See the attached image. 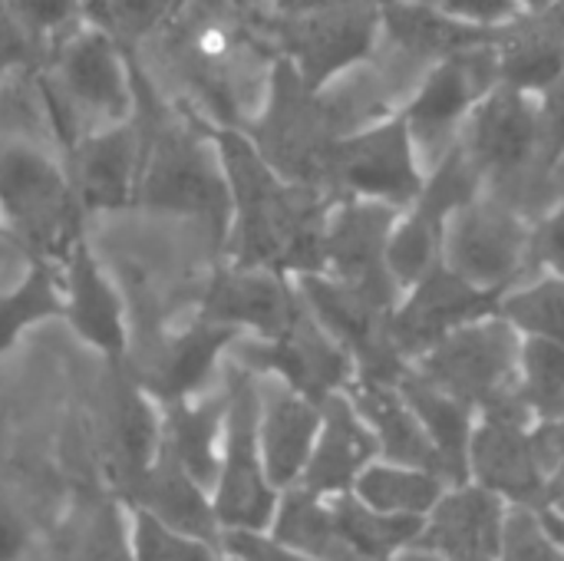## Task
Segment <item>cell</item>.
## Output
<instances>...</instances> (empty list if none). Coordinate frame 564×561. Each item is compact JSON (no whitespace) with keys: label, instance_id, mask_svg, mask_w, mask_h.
I'll use <instances>...</instances> for the list:
<instances>
[{"label":"cell","instance_id":"obj_6","mask_svg":"<svg viewBox=\"0 0 564 561\" xmlns=\"http://www.w3.org/2000/svg\"><path fill=\"white\" fill-rule=\"evenodd\" d=\"M228 417L218 476L212 486L215 516L221 532H268L281 503V493L271 486L261 443H258V407L261 390L258 377L245 367H231L225 377Z\"/></svg>","mask_w":564,"mask_h":561},{"label":"cell","instance_id":"obj_11","mask_svg":"<svg viewBox=\"0 0 564 561\" xmlns=\"http://www.w3.org/2000/svg\"><path fill=\"white\" fill-rule=\"evenodd\" d=\"M502 33V30H499ZM499 86V53L496 40L469 46L440 66H433L423 83L397 109L420 152L436 149V162L459 142L463 126L473 109Z\"/></svg>","mask_w":564,"mask_h":561},{"label":"cell","instance_id":"obj_36","mask_svg":"<svg viewBox=\"0 0 564 561\" xmlns=\"http://www.w3.org/2000/svg\"><path fill=\"white\" fill-rule=\"evenodd\" d=\"M496 314L509 321L522 341L564 344V278L542 274L532 284L506 291Z\"/></svg>","mask_w":564,"mask_h":561},{"label":"cell","instance_id":"obj_47","mask_svg":"<svg viewBox=\"0 0 564 561\" xmlns=\"http://www.w3.org/2000/svg\"><path fill=\"white\" fill-rule=\"evenodd\" d=\"M516 3H519L522 17H545V13H552L562 0H516Z\"/></svg>","mask_w":564,"mask_h":561},{"label":"cell","instance_id":"obj_23","mask_svg":"<svg viewBox=\"0 0 564 561\" xmlns=\"http://www.w3.org/2000/svg\"><path fill=\"white\" fill-rule=\"evenodd\" d=\"M261 390V407H258V443L264 456L268 479L278 493H288L301 483L311 453L321 436L324 423V407L274 384L271 390Z\"/></svg>","mask_w":564,"mask_h":561},{"label":"cell","instance_id":"obj_19","mask_svg":"<svg viewBox=\"0 0 564 561\" xmlns=\"http://www.w3.org/2000/svg\"><path fill=\"white\" fill-rule=\"evenodd\" d=\"M509 506L476 483L449 486L423 519L416 546L446 561H499Z\"/></svg>","mask_w":564,"mask_h":561},{"label":"cell","instance_id":"obj_49","mask_svg":"<svg viewBox=\"0 0 564 561\" xmlns=\"http://www.w3.org/2000/svg\"><path fill=\"white\" fill-rule=\"evenodd\" d=\"M542 522H545V529H549V532H552V536H555V539H558V542L564 546V519L562 516H555L552 509H545V513H542Z\"/></svg>","mask_w":564,"mask_h":561},{"label":"cell","instance_id":"obj_31","mask_svg":"<svg viewBox=\"0 0 564 561\" xmlns=\"http://www.w3.org/2000/svg\"><path fill=\"white\" fill-rule=\"evenodd\" d=\"M278 542L291 546L294 552L307 555L314 561H360L344 542L334 513H330V499H321L301 486L281 493L274 522L268 529Z\"/></svg>","mask_w":564,"mask_h":561},{"label":"cell","instance_id":"obj_39","mask_svg":"<svg viewBox=\"0 0 564 561\" xmlns=\"http://www.w3.org/2000/svg\"><path fill=\"white\" fill-rule=\"evenodd\" d=\"M178 0H86V13L109 33L132 40L162 23Z\"/></svg>","mask_w":564,"mask_h":561},{"label":"cell","instance_id":"obj_4","mask_svg":"<svg viewBox=\"0 0 564 561\" xmlns=\"http://www.w3.org/2000/svg\"><path fill=\"white\" fill-rule=\"evenodd\" d=\"M0 218L30 261L59 265L79 241V198L73 182L36 149L0 152Z\"/></svg>","mask_w":564,"mask_h":561},{"label":"cell","instance_id":"obj_20","mask_svg":"<svg viewBox=\"0 0 564 561\" xmlns=\"http://www.w3.org/2000/svg\"><path fill=\"white\" fill-rule=\"evenodd\" d=\"M59 271H63V321L69 324V331L106 360H122L129 347L126 304L83 238L59 261Z\"/></svg>","mask_w":564,"mask_h":561},{"label":"cell","instance_id":"obj_29","mask_svg":"<svg viewBox=\"0 0 564 561\" xmlns=\"http://www.w3.org/2000/svg\"><path fill=\"white\" fill-rule=\"evenodd\" d=\"M109 423L112 470L129 499L162 453V407L142 390L139 380H119L112 393Z\"/></svg>","mask_w":564,"mask_h":561},{"label":"cell","instance_id":"obj_13","mask_svg":"<svg viewBox=\"0 0 564 561\" xmlns=\"http://www.w3.org/2000/svg\"><path fill=\"white\" fill-rule=\"evenodd\" d=\"M469 483L489 489L509 509H549V470L535 420L525 410L479 413L469 443Z\"/></svg>","mask_w":564,"mask_h":561},{"label":"cell","instance_id":"obj_1","mask_svg":"<svg viewBox=\"0 0 564 561\" xmlns=\"http://www.w3.org/2000/svg\"><path fill=\"white\" fill-rule=\"evenodd\" d=\"M215 145L231 192V265L284 278L324 274V228L337 198L284 182L231 126L215 132Z\"/></svg>","mask_w":564,"mask_h":561},{"label":"cell","instance_id":"obj_8","mask_svg":"<svg viewBox=\"0 0 564 561\" xmlns=\"http://www.w3.org/2000/svg\"><path fill=\"white\" fill-rule=\"evenodd\" d=\"M426 185L420 149L400 112L347 132L334 155V198L380 202L406 212Z\"/></svg>","mask_w":564,"mask_h":561},{"label":"cell","instance_id":"obj_43","mask_svg":"<svg viewBox=\"0 0 564 561\" xmlns=\"http://www.w3.org/2000/svg\"><path fill=\"white\" fill-rule=\"evenodd\" d=\"M221 555L231 561H314L278 542L271 532H225Z\"/></svg>","mask_w":564,"mask_h":561},{"label":"cell","instance_id":"obj_53","mask_svg":"<svg viewBox=\"0 0 564 561\" xmlns=\"http://www.w3.org/2000/svg\"><path fill=\"white\" fill-rule=\"evenodd\" d=\"M0 258H3V245H0Z\"/></svg>","mask_w":564,"mask_h":561},{"label":"cell","instance_id":"obj_42","mask_svg":"<svg viewBox=\"0 0 564 561\" xmlns=\"http://www.w3.org/2000/svg\"><path fill=\"white\" fill-rule=\"evenodd\" d=\"M7 10L26 30V36L40 43L69 23L76 0H7Z\"/></svg>","mask_w":564,"mask_h":561},{"label":"cell","instance_id":"obj_14","mask_svg":"<svg viewBox=\"0 0 564 561\" xmlns=\"http://www.w3.org/2000/svg\"><path fill=\"white\" fill-rule=\"evenodd\" d=\"M400 215L403 212L380 202L337 198L324 228V274L387 311H393L403 294L387 268V245Z\"/></svg>","mask_w":564,"mask_h":561},{"label":"cell","instance_id":"obj_44","mask_svg":"<svg viewBox=\"0 0 564 561\" xmlns=\"http://www.w3.org/2000/svg\"><path fill=\"white\" fill-rule=\"evenodd\" d=\"M539 116L545 136V159L549 165H558L564 159V73L555 86L539 96Z\"/></svg>","mask_w":564,"mask_h":561},{"label":"cell","instance_id":"obj_3","mask_svg":"<svg viewBox=\"0 0 564 561\" xmlns=\"http://www.w3.org/2000/svg\"><path fill=\"white\" fill-rule=\"evenodd\" d=\"M344 126L324 93L304 86L288 60H278L271 76L268 106L248 136L261 159L291 185L317 188L334 198V155L344 139Z\"/></svg>","mask_w":564,"mask_h":561},{"label":"cell","instance_id":"obj_54","mask_svg":"<svg viewBox=\"0 0 564 561\" xmlns=\"http://www.w3.org/2000/svg\"><path fill=\"white\" fill-rule=\"evenodd\" d=\"M225 561H231V559H225Z\"/></svg>","mask_w":564,"mask_h":561},{"label":"cell","instance_id":"obj_12","mask_svg":"<svg viewBox=\"0 0 564 561\" xmlns=\"http://www.w3.org/2000/svg\"><path fill=\"white\" fill-rule=\"evenodd\" d=\"M294 284L307 311L354 360L357 367L354 384L397 387L410 374V364L400 357L390 337L393 311L373 304L370 298L357 294L354 288L340 284L330 274H304V278H294Z\"/></svg>","mask_w":564,"mask_h":561},{"label":"cell","instance_id":"obj_25","mask_svg":"<svg viewBox=\"0 0 564 561\" xmlns=\"http://www.w3.org/2000/svg\"><path fill=\"white\" fill-rule=\"evenodd\" d=\"M129 509L149 513L155 522L221 549V522L215 516L212 489L192 479L165 450L145 473V479L129 496Z\"/></svg>","mask_w":564,"mask_h":561},{"label":"cell","instance_id":"obj_46","mask_svg":"<svg viewBox=\"0 0 564 561\" xmlns=\"http://www.w3.org/2000/svg\"><path fill=\"white\" fill-rule=\"evenodd\" d=\"M26 549V522L0 503V561H17Z\"/></svg>","mask_w":564,"mask_h":561},{"label":"cell","instance_id":"obj_40","mask_svg":"<svg viewBox=\"0 0 564 561\" xmlns=\"http://www.w3.org/2000/svg\"><path fill=\"white\" fill-rule=\"evenodd\" d=\"M499 561H564V546L545 529L542 513L512 509Z\"/></svg>","mask_w":564,"mask_h":561},{"label":"cell","instance_id":"obj_26","mask_svg":"<svg viewBox=\"0 0 564 561\" xmlns=\"http://www.w3.org/2000/svg\"><path fill=\"white\" fill-rule=\"evenodd\" d=\"M354 400L357 413L377 436V450L383 463L410 466V470H426L446 479L440 453L433 450L430 436L423 433L420 420L406 407L403 393L397 387H380V384H354L347 390Z\"/></svg>","mask_w":564,"mask_h":561},{"label":"cell","instance_id":"obj_21","mask_svg":"<svg viewBox=\"0 0 564 561\" xmlns=\"http://www.w3.org/2000/svg\"><path fill=\"white\" fill-rule=\"evenodd\" d=\"M238 341H241L238 331L221 327V324L195 314L182 331H175L155 350V360L139 377V384L159 407L195 400L205 393V387H208L212 374L218 370L225 350L235 347Z\"/></svg>","mask_w":564,"mask_h":561},{"label":"cell","instance_id":"obj_35","mask_svg":"<svg viewBox=\"0 0 564 561\" xmlns=\"http://www.w3.org/2000/svg\"><path fill=\"white\" fill-rule=\"evenodd\" d=\"M43 321H63V271L53 261H30L26 274L0 294V357Z\"/></svg>","mask_w":564,"mask_h":561},{"label":"cell","instance_id":"obj_27","mask_svg":"<svg viewBox=\"0 0 564 561\" xmlns=\"http://www.w3.org/2000/svg\"><path fill=\"white\" fill-rule=\"evenodd\" d=\"M228 393L195 397L185 403L162 407V450L202 486H215L221 440H225Z\"/></svg>","mask_w":564,"mask_h":561},{"label":"cell","instance_id":"obj_33","mask_svg":"<svg viewBox=\"0 0 564 561\" xmlns=\"http://www.w3.org/2000/svg\"><path fill=\"white\" fill-rule=\"evenodd\" d=\"M496 53H499V83L512 86L529 96H542L549 86H555L564 73V36L555 30H522L496 36Z\"/></svg>","mask_w":564,"mask_h":561},{"label":"cell","instance_id":"obj_17","mask_svg":"<svg viewBox=\"0 0 564 561\" xmlns=\"http://www.w3.org/2000/svg\"><path fill=\"white\" fill-rule=\"evenodd\" d=\"M56 86L46 89V103L56 129L76 145V119L122 122L129 109V89L122 79L112 43L99 33L73 36L56 56Z\"/></svg>","mask_w":564,"mask_h":561},{"label":"cell","instance_id":"obj_45","mask_svg":"<svg viewBox=\"0 0 564 561\" xmlns=\"http://www.w3.org/2000/svg\"><path fill=\"white\" fill-rule=\"evenodd\" d=\"M532 255H539V261L549 265V274H562L564 278V198L562 205L539 225L535 241H532Z\"/></svg>","mask_w":564,"mask_h":561},{"label":"cell","instance_id":"obj_37","mask_svg":"<svg viewBox=\"0 0 564 561\" xmlns=\"http://www.w3.org/2000/svg\"><path fill=\"white\" fill-rule=\"evenodd\" d=\"M519 403L535 423L564 420V344L522 341Z\"/></svg>","mask_w":564,"mask_h":561},{"label":"cell","instance_id":"obj_15","mask_svg":"<svg viewBox=\"0 0 564 561\" xmlns=\"http://www.w3.org/2000/svg\"><path fill=\"white\" fill-rule=\"evenodd\" d=\"M459 145L486 182H509L535 165H549L539 99L499 83L473 109Z\"/></svg>","mask_w":564,"mask_h":561},{"label":"cell","instance_id":"obj_2","mask_svg":"<svg viewBox=\"0 0 564 561\" xmlns=\"http://www.w3.org/2000/svg\"><path fill=\"white\" fill-rule=\"evenodd\" d=\"M132 83L142 99V169L135 205L198 218L218 241H228L231 192L218 145L212 149L195 129L169 119L139 73H132Z\"/></svg>","mask_w":564,"mask_h":561},{"label":"cell","instance_id":"obj_24","mask_svg":"<svg viewBox=\"0 0 564 561\" xmlns=\"http://www.w3.org/2000/svg\"><path fill=\"white\" fill-rule=\"evenodd\" d=\"M377 460L380 450L373 430L364 423L354 400L347 393H337L324 403L321 436L297 486L321 499H337L347 496L354 483L364 476V470L373 466Z\"/></svg>","mask_w":564,"mask_h":561},{"label":"cell","instance_id":"obj_34","mask_svg":"<svg viewBox=\"0 0 564 561\" xmlns=\"http://www.w3.org/2000/svg\"><path fill=\"white\" fill-rule=\"evenodd\" d=\"M334 522L347 542V549L360 561H390L403 549L416 546L423 519H406V516H387L360 503L354 493L330 499Z\"/></svg>","mask_w":564,"mask_h":561},{"label":"cell","instance_id":"obj_28","mask_svg":"<svg viewBox=\"0 0 564 561\" xmlns=\"http://www.w3.org/2000/svg\"><path fill=\"white\" fill-rule=\"evenodd\" d=\"M397 390L403 393L406 407L413 410V417L420 420L433 450L440 453L446 483L449 486L469 483V443H473V430H476L479 413L473 407H466L463 400L449 397L446 390L426 384L420 374H413V367L397 384Z\"/></svg>","mask_w":564,"mask_h":561},{"label":"cell","instance_id":"obj_16","mask_svg":"<svg viewBox=\"0 0 564 561\" xmlns=\"http://www.w3.org/2000/svg\"><path fill=\"white\" fill-rule=\"evenodd\" d=\"M502 294L479 291L446 265L433 268L423 281L406 288L390 314V337L400 357L413 367L446 337L473 321L496 314Z\"/></svg>","mask_w":564,"mask_h":561},{"label":"cell","instance_id":"obj_22","mask_svg":"<svg viewBox=\"0 0 564 561\" xmlns=\"http://www.w3.org/2000/svg\"><path fill=\"white\" fill-rule=\"evenodd\" d=\"M142 136L135 126H109L79 136L73 145V192L79 208L116 212L135 205Z\"/></svg>","mask_w":564,"mask_h":561},{"label":"cell","instance_id":"obj_41","mask_svg":"<svg viewBox=\"0 0 564 561\" xmlns=\"http://www.w3.org/2000/svg\"><path fill=\"white\" fill-rule=\"evenodd\" d=\"M423 3L482 30H506L516 20H522V10L516 0H423Z\"/></svg>","mask_w":564,"mask_h":561},{"label":"cell","instance_id":"obj_30","mask_svg":"<svg viewBox=\"0 0 564 561\" xmlns=\"http://www.w3.org/2000/svg\"><path fill=\"white\" fill-rule=\"evenodd\" d=\"M56 561H135L132 529L116 496L83 493L56 532Z\"/></svg>","mask_w":564,"mask_h":561},{"label":"cell","instance_id":"obj_9","mask_svg":"<svg viewBox=\"0 0 564 561\" xmlns=\"http://www.w3.org/2000/svg\"><path fill=\"white\" fill-rule=\"evenodd\" d=\"M235 347H238V367L251 370L254 377H271L274 384H281L321 407L330 397L347 393L357 380L354 360L321 327V321L307 311L304 298L297 301L291 324L278 337H271V341L241 337Z\"/></svg>","mask_w":564,"mask_h":561},{"label":"cell","instance_id":"obj_32","mask_svg":"<svg viewBox=\"0 0 564 561\" xmlns=\"http://www.w3.org/2000/svg\"><path fill=\"white\" fill-rule=\"evenodd\" d=\"M449 483L436 473L426 470H410L397 463L377 460L373 466L364 470V476L354 483V496L367 503L377 513L387 516H406V519H426L433 506L443 499Z\"/></svg>","mask_w":564,"mask_h":561},{"label":"cell","instance_id":"obj_38","mask_svg":"<svg viewBox=\"0 0 564 561\" xmlns=\"http://www.w3.org/2000/svg\"><path fill=\"white\" fill-rule=\"evenodd\" d=\"M129 529H132L135 561H225L221 549L198 542L192 536H182V532L155 522L142 509H129Z\"/></svg>","mask_w":564,"mask_h":561},{"label":"cell","instance_id":"obj_10","mask_svg":"<svg viewBox=\"0 0 564 561\" xmlns=\"http://www.w3.org/2000/svg\"><path fill=\"white\" fill-rule=\"evenodd\" d=\"M535 231L499 195H479L459 208L443 238V265L479 291L506 294L532 255Z\"/></svg>","mask_w":564,"mask_h":561},{"label":"cell","instance_id":"obj_51","mask_svg":"<svg viewBox=\"0 0 564 561\" xmlns=\"http://www.w3.org/2000/svg\"><path fill=\"white\" fill-rule=\"evenodd\" d=\"M552 513H555V516H562V519H564V499H562V503H555V506H552Z\"/></svg>","mask_w":564,"mask_h":561},{"label":"cell","instance_id":"obj_52","mask_svg":"<svg viewBox=\"0 0 564 561\" xmlns=\"http://www.w3.org/2000/svg\"><path fill=\"white\" fill-rule=\"evenodd\" d=\"M0 245H7V228H3V218H0Z\"/></svg>","mask_w":564,"mask_h":561},{"label":"cell","instance_id":"obj_7","mask_svg":"<svg viewBox=\"0 0 564 561\" xmlns=\"http://www.w3.org/2000/svg\"><path fill=\"white\" fill-rule=\"evenodd\" d=\"M383 0H327L301 7L284 23V50L307 89L324 93L367 66L380 43Z\"/></svg>","mask_w":564,"mask_h":561},{"label":"cell","instance_id":"obj_50","mask_svg":"<svg viewBox=\"0 0 564 561\" xmlns=\"http://www.w3.org/2000/svg\"><path fill=\"white\" fill-rule=\"evenodd\" d=\"M294 3V10H301V7H314V3H327V0H291Z\"/></svg>","mask_w":564,"mask_h":561},{"label":"cell","instance_id":"obj_48","mask_svg":"<svg viewBox=\"0 0 564 561\" xmlns=\"http://www.w3.org/2000/svg\"><path fill=\"white\" fill-rule=\"evenodd\" d=\"M390 561H446L443 555H436V552H430V549H423V546H410V549H403L397 559Z\"/></svg>","mask_w":564,"mask_h":561},{"label":"cell","instance_id":"obj_18","mask_svg":"<svg viewBox=\"0 0 564 561\" xmlns=\"http://www.w3.org/2000/svg\"><path fill=\"white\" fill-rule=\"evenodd\" d=\"M297 301L301 294L294 278L264 268L225 265L212 274L198 304V317L231 327L241 337L271 341L291 324Z\"/></svg>","mask_w":564,"mask_h":561},{"label":"cell","instance_id":"obj_5","mask_svg":"<svg viewBox=\"0 0 564 561\" xmlns=\"http://www.w3.org/2000/svg\"><path fill=\"white\" fill-rule=\"evenodd\" d=\"M413 374L463 400L476 413L522 410V337L499 314L473 321L446 337L413 364Z\"/></svg>","mask_w":564,"mask_h":561}]
</instances>
